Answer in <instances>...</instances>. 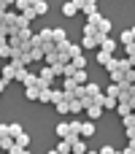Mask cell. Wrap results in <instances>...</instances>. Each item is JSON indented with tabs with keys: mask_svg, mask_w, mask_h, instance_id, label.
<instances>
[{
	"mask_svg": "<svg viewBox=\"0 0 135 154\" xmlns=\"http://www.w3.org/2000/svg\"><path fill=\"white\" fill-rule=\"evenodd\" d=\"M95 32H97V27H95V24H89V22H87V24H84V35H95Z\"/></svg>",
	"mask_w": 135,
	"mask_h": 154,
	"instance_id": "37",
	"label": "cell"
},
{
	"mask_svg": "<svg viewBox=\"0 0 135 154\" xmlns=\"http://www.w3.org/2000/svg\"><path fill=\"white\" fill-rule=\"evenodd\" d=\"M22 16H24V19H27V22H32V19H35V16H38V14H35V8H32V5H30V8H24V11H22Z\"/></svg>",
	"mask_w": 135,
	"mask_h": 154,
	"instance_id": "31",
	"label": "cell"
},
{
	"mask_svg": "<svg viewBox=\"0 0 135 154\" xmlns=\"http://www.w3.org/2000/svg\"><path fill=\"white\" fill-rule=\"evenodd\" d=\"M24 76H27V68H24V65H16V76H14V81H19V84H22V79H24Z\"/></svg>",
	"mask_w": 135,
	"mask_h": 154,
	"instance_id": "24",
	"label": "cell"
},
{
	"mask_svg": "<svg viewBox=\"0 0 135 154\" xmlns=\"http://www.w3.org/2000/svg\"><path fill=\"white\" fill-rule=\"evenodd\" d=\"M14 24H16V30H22V27H30V22L22 16V14H16V19H14Z\"/></svg>",
	"mask_w": 135,
	"mask_h": 154,
	"instance_id": "22",
	"label": "cell"
},
{
	"mask_svg": "<svg viewBox=\"0 0 135 154\" xmlns=\"http://www.w3.org/2000/svg\"><path fill=\"white\" fill-rule=\"evenodd\" d=\"M119 70H133V62H130V57H122V60H119Z\"/></svg>",
	"mask_w": 135,
	"mask_h": 154,
	"instance_id": "33",
	"label": "cell"
},
{
	"mask_svg": "<svg viewBox=\"0 0 135 154\" xmlns=\"http://www.w3.org/2000/svg\"><path fill=\"white\" fill-rule=\"evenodd\" d=\"M84 154H97V152H89V149H87V152H84Z\"/></svg>",
	"mask_w": 135,
	"mask_h": 154,
	"instance_id": "48",
	"label": "cell"
},
{
	"mask_svg": "<svg viewBox=\"0 0 135 154\" xmlns=\"http://www.w3.org/2000/svg\"><path fill=\"white\" fill-rule=\"evenodd\" d=\"M0 135H8V125H5V122L0 125Z\"/></svg>",
	"mask_w": 135,
	"mask_h": 154,
	"instance_id": "41",
	"label": "cell"
},
{
	"mask_svg": "<svg viewBox=\"0 0 135 154\" xmlns=\"http://www.w3.org/2000/svg\"><path fill=\"white\" fill-rule=\"evenodd\" d=\"M111 81H114V84L124 81V70H119V68H116V70H111Z\"/></svg>",
	"mask_w": 135,
	"mask_h": 154,
	"instance_id": "25",
	"label": "cell"
},
{
	"mask_svg": "<svg viewBox=\"0 0 135 154\" xmlns=\"http://www.w3.org/2000/svg\"><path fill=\"white\" fill-rule=\"evenodd\" d=\"M32 8H35V14H38V16H43V14H46V11H49V5H46V3H43V0H38V3H35V5H32Z\"/></svg>",
	"mask_w": 135,
	"mask_h": 154,
	"instance_id": "29",
	"label": "cell"
},
{
	"mask_svg": "<svg viewBox=\"0 0 135 154\" xmlns=\"http://www.w3.org/2000/svg\"><path fill=\"white\" fill-rule=\"evenodd\" d=\"M114 152H116L114 146H103V149H100V152H97V154H114Z\"/></svg>",
	"mask_w": 135,
	"mask_h": 154,
	"instance_id": "40",
	"label": "cell"
},
{
	"mask_svg": "<svg viewBox=\"0 0 135 154\" xmlns=\"http://www.w3.org/2000/svg\"><path fill=\"white\" fill-rule=\"evenodd\" d=\"M70 62H73V68H76V70H84V68H87V57H84V54H78V57H73Z\"/></svg>",
	"mask_w": 135,
	"mask_h": 154,
	"instance_id": "14",
	"label": "cell"
},
{
	"mask_svg": "<svg viewBox=\"0 0 135 154\" xmlns=\"http://www.w3.org/2000/svg\"><path fill=\"white\" fill-rule=\"evenodd\" d=\"M35 3H38V0H30V5H35Z\"/></svg>",
	"mask_w": 135,
	"mask_h": 154,
	"instance_id": "49",
	"label": "cell"
},
{
	"mask_svg": "<svg viewBox=\"0 0 135 154\" xmlns=\"http://www.w3.org/2000/svg\"><path fill=\"white\" fill-rule=\"evenodd\" d=\"M103 92H106V95H111V97H116V95H119V84H114V81H111Z\"/></svg>",
	"mask_w": 135,
	"mask_h": 154,
	"instance_id": "26",
	"label": "cell"
},
{
	"mask_svg": "<svg viewBox=\"0 0 135 154\" xmlns=\"http://www.w3.org/2000/svg\"><path fill=\"white\" fill-rule=\"evenodd\" d=\"M81 49H97V38L95 35H84L81 38Z\"/></svg>",
	"mask_w": 135,
	"mask_h": 154,
	"instance_id": "11",
	"label": "cell"
},
{
	"mask_svg": "<svg viewBox=\"0 0 135 154\" xmlns=\"http://www.w3.org/2000/svg\"><path fill=\"white\" fill-rule=\"evenodd\" d=\"M38 89V87H35ZM38 103H51V87H43V89H38Z\"/></svg>",
	"mask_w": 135,
	"mask_h": 154,
	"instance_id": "6",
	"label": "cell"
},
{
	"mask_svg": "<svg viewBox=\"0 0 135 154\" xmlns=\"http://www.w3.org/2000/svg\"><path fill=\"white\" fill-rule=\"evenodd\" d=\"M57 152H60V154H70V138H60Z\"/></svg>",
	"mask_w": 135,
	"mask_h": 154,
	"instance_id": "16",
	"label": "cell"
},
{
	"mask_svg": "<svg viewBox=\"0 0 135 154\" xmlns=\"http://www.w3.org/2000/svg\"><path fill=\"white\" fill-rule=\"evenodd\" d=\"M14 5H16V11H19V14H22V11H24V8H30V0H16V3H14Z\"/></svg>",
	"mask_w": 135,
	"mask_h": 154,
	"instance_id": "36",
	"label": "cell"
},
{
	"mask_svg": "<svg viewBox=\"0 0 135 154\" xmlns=\"http://www.w3.org/2000/svg\"><path fill=\"white\" fill-rule=\"evenodd\" d=\"M114 154H124V152H114Z\"/></svg>",
	"mask_w": 135,
	"mask_h": 154,
	"instance_id": "50",
	"label": "cell"
},
{
	"mask_svg": "<svg viewBox=\"0 0 135 154\" xmlns=\"http://www.w3.org/2000/svg\"><path fill=\"white\" fill-rule=\"evenodd\" d=\"M16 65H22V62H16V60H8V65H3L0 68V79L8 84V81H14V76H16Z\"/></svg>",
	"mask_w": 135,
	"mask_h": 154,
	"instance_id": "1",
	"label": "cell"
},
{
	"mask_svg": "<svg viewBox=\"0 0 135 154\" xmlns=\"http://www.w3.org/2000/svg\"><path fill=\"white\" fill-rule=\"evenodd\" d=\"M0 57H3V60H11V57H14V49H11L8 43H5V46H0Z\"/></svg>",
	"mask_w": 135,
	"mask_h": 154,
	"instance_id": "30",
	"label": "cell"
},
{
	"mask_svg": "<svg viewBox=\"0 0 135 154\" xmlns=\"http://www.w3.org/2000/svg\"><path fill=\"white\" fill-rule=\"evenodd\" d=\"M14 143H16V146H22V149H27V146H30V135L22 130V133H16V135H14Z\"/></svg>",
	"mask_w": 135,
	"mask_h": 154,
	"instance_id": "7",
	"label": "cell"
},
{
	"mask_svg": "<svg viewBox=\"0 0 135 154\" xmlns=\"http://www.w3.org/2000/svg\"><path fill=\"white\" fill-rule=\"evenodd\" d=\"M111 57H114V54H108V51H103V49H100V51H97V65L103 68V65H106V62H108Z\"/></svg>",
	"mask_w": 135,
	"mask_h": 154,
	"instance_id": "20",
	"label": "cell"
},
{
	"mask_svg": "<svg viewBox=\"0 0 135 154\" xmlns=\"http://www.w3.org/2000/svg\"><path fill=\"white\" fill-rule=\"evenodd\" d=\"M68 54H70V60L78 57V54H81V43H70V41H68Z\"/></svg>",
	"mask_w": 135,
	"mask_h": 154,
	"instance_id": "17",
	"label": "cell"
},
{
	"mask_svg": "<svg viewBox=\"0 0 135 154\" xmlns=\"http://www.w3.org/2000/svg\"><path fill=\"white\" fill-rule=\"evenodd\" d=\"M70 125V135H78V130H81V122L78 119H73V122H68Z\"/></svg>",
	"mask_w": 135,
	"mask_h": 154,
	"instance_id": "35",
	"label": "cell"
},
{
	"mask_svg": "<svg viewBox=\"0 0 135 154\" xmlns=\"http://www.w3.org/2000/svg\"><path fill=\"white\" fill-rule=\"evenodd\" d=\"M116 46H119V43H116V41H114L111 35H106V38H100V49H103V51H108V54H114V51H116Z\"/></svg>",
	"mask_w": 135,
	"mask_h": 154,
	"instance_id": "3",
	"label": "cell"
},
{
	"mask_svg": "<svg viewBox=\"0 0 135 154\" xmlns=\"http://www.w3.org/2000/svg\"><path fill=\"white\" fill-rule=\"evenodd\" d=\"M135 38H133V32H130V30H122V35H119V43H122V46H127V43H133Z\"/></svg>",
	"mask_w": 135,
	"mask_h": 154,
	"instance_id": "19",
	"label": "cell"
},
{
	"mask_svg": "<svg viewBox=\"0 0 135 154\" xmlns=\"http://www.w3.org/2000/svg\"><path fill=\"white\" fill-rule=\"evenodd\" d=\"M22 84H24V87H35V84H38V73H30V70H27V76L22 79Z\"/></svg>",
	"mask_w": 135,
	"mask_h": 154,
	"instance_id": "15",
	"label": "cell"
},
{
	"mask_svg": "<svg viewBox=\"0 0 135 154\" xmlns=\"http://www.w3.org/2000/svg\"><path fill=\"white\" fill-rule=\"evenodd\" d=\"M24 97L27 100H38V89L35 87H24Z\"/></svg>",
	"mask_w": 135,
	"mask_h": 154,
	"instance_id": "27",
	"label": "cell"
},
{
	"mask_svg": "<svg viewBox=\"0 0 135 154\" xmlns=\"http://www.w3.org/2000/svg\"><path fill=\"white\" fill-rule=\"evenodd\" d=\"M11 146H14V138H11V135H0V149H5V152H8Z\"/></svg>",
	"mask_w": 135,
	"mask_h": 154,
	"instance_id": "21",
	"label": "cell"
},
{
	"mask_svg": "<svg viewBox=\"0 0 135 154\" xmlns=\"http://www.w3.org/2000/svg\"><path fill=\"white\" fill-rule=\"evenodd\" d=\"M130 32H133V38H135V27H130Z\"/></svg>",
	"mask_w": 135,
	"mask_h": 154,
	"instance_id": "47",
	"label": "cell"
},
{
	"mask_svg": "<svg viewBox=\"0 0 135 154\" xmlns=\"http://www.w3.org/2000/svg\"><path fill=\"white\" fill-rule=\"evenodd\" d=\"M73 79H76V84H81V87H84V84L89 81V76H87V70H76V73H73Z\"/></svg>",
	"mask_w": 135,
	"mask_h": 154,
	"instance_id": "18",
	"label": "cell"
},
{
	"mask_svg": "<svg viewBox=\"0 0 135 154\" xmlns=\"http://www.w3.org/2000/svg\"><path fill=\"white\" fill-rule=\"evenodd\" d=\"M116 111H119V116H124V114H133V108H130L127 103H116Z\"/></svg>",
	"mask_w": 135,
	"mask_h": 154,
	"instance_id": "34",
	"label": "cell"
},
{
	"mask_svg": "<svg viewBox=\"0 0 135 154\" xmlns=\"http://www.w3.org/2000/svg\"><path fill=\"white\" fill-rule=\"evenodd\" d=\"M103 68H106V70L111 73V70H116V68H119V60H116V57H111V60H108V62H106Z\"/></svg>",
	"mask_w": 135,
	"mask_h": 154,
	"instance_id": "32",
	"label": "cell"
},
{
	"mask_svg": "<svg viewBox=\"0 0 135 154\" xmlns=\"http://www.w3.org/2000/svg\"><path fill=\"white\" fill-rule=\"evenodd\" d=\"M130 149H135V138H130Z\"/></svg>",
	"mask_w": 135,
	"mask_h": 154,
	"instance_id": "44",
	"label": "cell"
},
{
	"mask_svg": "<svg viewBox=\"0 0 135 154\" xmlns=\"http://www.w3.org/2000/svg\"><path fill=\"white\" fill-rule=\"evenodd\" d=\"M54 106H57V111H60V114H68V100H62V103H54Z\"/></svg>",
	"mask_w": 135,
	"mask_h": 154,
	"instance_id": "38",
	"label": "cell"
},
{
	"mask_svg": "<svg viewBox=\"0 0 135 154\" xmlns=\"http://www.w3.org/2000/svg\"><path fill=\"white\" fill-rule=\"evenodd\" d=\"M19 154H30V149H22V152H19Z\"/></svg>",
	"mask_w": 135,
	"mask_h": 154,
	"instance_id": "45",
	"label": "cell"
},
{
	"mask_svg": "<svg viewBox=\"0 0 135 154\" xmlns=\"http://www.w3.org/2000/svg\"><path fill=\"white\" fill-rule=\"evenodd\" d=\"M46 154H60V152H57V149H51V152H46Z\"/></svg>",
	"mask_w": 135,
	"mask_h": 154,
	"instance_id": "46",
	"label": "cell"
},
{
	"mask_svg": "<svg viewBox=\"0 0 135 154\" xmlns=\"http://www.w3.org/2000/svg\"><path fill=\"white\" fill-rule=\"evenodd\" d=\"M65 100V92L62 89H51V103H62Z\"/></svg>",
	"mask_w": 135,
	"mask_h": 154,
	"instance_id": "28",
	"label": "cell"
},
{
	"mask_svg": "<svg viewBox=\"0 0 135 154\" xmlns=\"http://www.w3.org/2000/svg\"><path fill=\"white\" fill-rule=\"evenodd\" d=\"M84 111H87V116H89V119H92V122H95V119H100V116H103V106H97V103H92V106H87V108H84Z\"/></svg>",
	"mask_w": 135,
	"mask_h": 154,
	"instance_id": "4",
	"label": "cell"
},
{
	"mask_svg": "<svg viewBox=\"0 0 135 154\" xmlns=\"http://www.w3.org/2000/svg\"><path fill=\"white\" fill-rule=\"evenodd\" d=\"M38 79L41 81H46V84H51L57 76H54V70H51V65H43V68H38Z\"/></svg>",
	"mask_w": 135,
	"mask_h": 154,
	"instance_id": "2",
	"label": "cell"
},
{
	"mask_svg": "<svg viewBox=\"0 0 135 154\" xmlns=\"http://www.w3.org/2000/svg\"><path fill=\"white\" fill-rule=\"evenodd\" d=\"M68 135H70V125L68 122H60L57 125V138H68Z\"/></svg>",
	"mask_w": 135,
	"mask_h": 154,
	"instance_id": "13",
	"label": "cell"
},
{
	"mask_svg": "<svg viewBox=\"0 0 135 154\" xmlns=\"http://www.w3.org/2000/svg\"><path fill=\"white\" fill-rule=\"evenodd\" d=\"M51 38H54V43H65V41H68V32H65L62 27H54V30H51Z\"/></svg>",
	"mask_w": 135,
	"mask_h": 154,
	"instance_id": "8",
	"label": "cell"
},
{
	"mask_svg": "<svg viewBox=\"0 0 135 154\" xmlns=\"http://www.w3.org/2000/svg\"><path fill=\"white\" fill-rule=\"evenodd\" d=\"M62 14H65V16H76V14H78V5H76L73 0H68V3L62 5Z\"/></svg>",
	"mask_w": 135,
	"mask_h": 154,
	"instance_id": "10",
	"label": "cell"
},
{
	"mask_svg": "<svg viewBox=\"0 0 135 154\" xmlns=\"http://www.w3.org/2000/svg\"><path fill=\"white\" fill-rule=\"evenodd\" d=\"M8 43V35H0V46H5Z\"/></svg>",
	"mask_w": 135,
	"mask_h": 154,
	"instance_id": "42",
	"label": "cell"
},
{
	"mask_svg": "<svg viewBox=\"0 0 135 154\" xmlns=\"http://www.w3.org/2000/svg\"><path fill=\"white\" fill-rule=\"evenodd\" d=\"M3 89H5V81H3V79H0V92H3Z\"/></svg>",
	"mask_w": 135,
	"mask_h": 154,
	"instance_id": "43",
	"label": "cell"
},
{
	"mask_svg": "<svg viewBox=\"0 0 135 154\" xmlns=\"http://www.w3.org/2000/svg\"><path fill=\"white\" fill-rule=\"evenodd\" d=\"M116 103H119L116 97H111V95H106V92H103V103H100V106H103V111H111V108H116Z\"/></svg>",
	"mask_w": 135,
	"mask_h": 154,
	"instance_id": "9",
	"label": "cell"
},
{
	"mask_svg": "<svg viewBox=\"0 0 135 154\" xmlns=\"http://www.w3.org/2000/svg\"><path fill=\"white\" fill-rule=\"evenodd\" d=\"M124 135H127V138H135V125L133 127H124Z\"/></svg>",
	"mask_w": 135,
	"mask_h": 154,
	"instance_id": "39",
	"label": "cell"
},
{
	"mask_svg": "<svg viewBox=\"0 0 135 154\" xmlns=\"http://www.w3.org/2000/svg\"><path fill=\"white\" fill-rule=\"evenodd\" d=\"M97 32H100V35H108V32H111V19H106V16H103V19H100V24H97Z\"/></svg>",
	"mask_w": 135,
	"mask_h": 154,
	"instance_id": "12",
	"label": "cell"
},
{
	"mask_svg": "<svg viewBox=\"0 0 135 154\" xmlns=\"http://www.w3.org/2000/svg\"><path fill=\"white\" fill-rule=\"evenodd\" d=\"M78 135H81V138H92V135H95V122H92V119H89V122H81Z\"/></svg>",
	"mask_w": 135,
	"mask_h": 154,
	"instance_id": "5",
	"label": "cell"
},
{
	"mask_svg": "<svg viewBox=\"0 0 135 154\" xmlns=\"http://www.w3.org/2000/svg\"><path fill=\"white\" fill-rule=\"evenodd\" d=\"M73 73H76L73 62H65V65H62V79H68V76H73Z\"/></svg>",
	"mask_w": 135,
	"mask_h": 154,
	"instance_id": "23",
	"label": "cell"
}]
</instances>
